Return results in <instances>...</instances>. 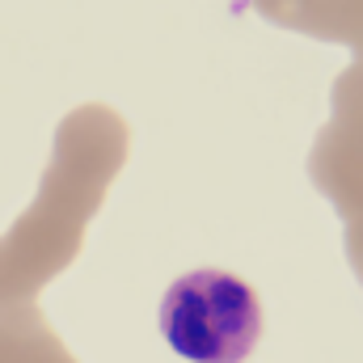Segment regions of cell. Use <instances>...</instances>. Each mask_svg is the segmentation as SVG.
I'll use <instances>...</instances> for the list:
<instances>
[{
  "mask_svg": "<svg viewBox=\"0 0 363 363\" xmlns=\"http://www.w3.org/2000/svg\"><path fill=\"white\" fill-rule=\"evenodd\" d=\"M161 334L190 363H245L262 334V304L228 271H186L161 296Z\"/></svg>",
  "mask_w": 363,
  "mask_h": 363,
  "instance_id": "6da1fadb",
  "label": "cell"
}]
</instances>
